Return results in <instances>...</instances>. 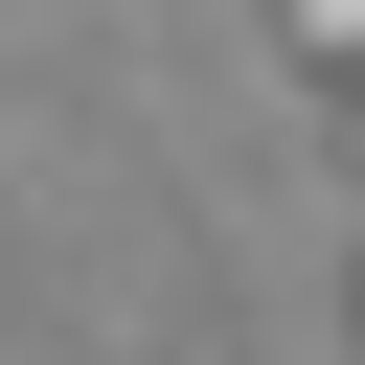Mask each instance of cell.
<instances>
[{
    "label": "cell",
    "instance_id": "1",
    "mask_svg": "<svg viewBox=\"0 0 365 365\" xmlns=\"http://www.w3.org/2000/svg\"><path fill=\"white\" fill-rule=\"evenodd\" d=\"M274 46L297 68H365V0H274Z\"/></svg>",
    "mask_w": 365,
    "mask_h": 365
}]
</instances>
